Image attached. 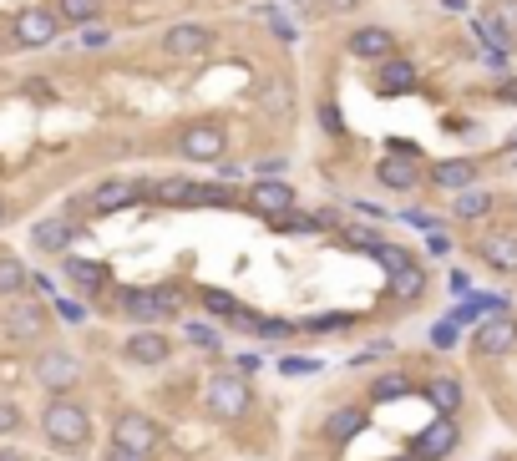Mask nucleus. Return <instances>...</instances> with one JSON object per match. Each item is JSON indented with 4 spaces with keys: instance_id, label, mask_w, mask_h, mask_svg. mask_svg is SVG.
Listing matches in <instances>:
<instances>
[{
    "instance_id": "nucleus-8",
    "label": "nucleus",
    "mask_w": 517,
    "mask_h": 461,
    "mask_svg": "<svg viewBox=\"0 0 517 461\" xmlns=\"http://www.w3.org/2000/svg\"><path fill=\"white\" fill-rule=\"evenodd\" d=\"M46 325H51L46 304H41V299H31V294L6 299V310H0V330H6L11 340H41V335H46Z\"/></svg>"
},
{
    "instance_id": "nucleus-57",
    "label": "nucleus",
    "mask_w": 517,
    "mask_h": 461,
    "mask_svg": "<svg viewBox=\"0 0 517 461\" xmlns=\"http://www.w3.org/2000/svg\"><path fill=\"white\" fill-rule=\"evenodd\" d=\"M507 152H517V132H512V142H507Z\"/></svg>"
},
{
    "instance_id": "nucleus-24",
    "label": "nucleus",
    "mask_w": 517,
    "mask_h": 461,
    "mask_svg": "<svg viewBox=\"0 0 517 461\" xmlns=\"http://www.w3.org/2000/svg\"><path fill=\"white\" fill-rule=\"evenodd\" d=\"M472 36H477L487 51H512V46H517L512 26H507L497 11H482V16H472Z\"/></svg>"
},
{
    "instance_id": "nucleus-56",
    "label": "nucleus",
    "mask_w": 517,
    "mask_h": 461,
    "mask_svg": "<svg viewBox=\"0 0 517 461\" xmlns=\"http://www.w3.org/2000/svg\"><path fill=\"white\" fill-rule=\"evenodd\" d=\"M391 461H421V456H411V451H401V456H391Z\"/></svg>"
},
{
    "instance_id": "nucleus-19",
    "label": "nucleus",
    "mask_w": 517,
    "mask_h": 461,
    "mask_svg": "<svg viewBox=\"0 0 517 461\" xmlns=\"http://www.w3.org/2000/svg\"><path fill=\"white\" fill-rule=\"evenodd\" d=\"M477 264H487L492 274H517V234H482L472 244Z\"/></svg>"
},
{
    "instance_id": "nucleus-21",
    "label": "nucleus",
    "mask_w": 517,
    "mask_h": 461,
    "mask_svg": "<svg viewBox=\"0 0 517 461\" xmlns=\"http://www.w3.org/2000/svg\"><path fill=\"white\" fill-rule=\"evenodd\" d=\"M61 274L77 284L82 294H102V289L112 284V269H107V264H97V259H77V254L61 259Z\"/></svg>"
},
{
    "instance_id": "nucleus-52",
    "label": "nucleus",
    "mask_w": 517,
    "mask_h": 461,
    "mask_svg": "<svg viewBox=\"0 0 517 461\" xmlns=\"http://www.w3.org/2000/svg\"><path fill=\"white\" fill-rule=\"evenodd\" d=\"M355 6H360V0H335V6H330V11H355Z\"/></svg>"
},
{
    "instance_id": "nucleus-46",
    "label": "nucleus",
    "mask_w": 517,
    "mask_h": 461,
    "mask_svg": "<svg viewBox=\"0 0 517 461\" xmlns=\"http://www.w3.org/2000/svg\"><path fill=\"white\" fill-rule=\"evenodd\" d=\"M492 97L497 102H517V76H502V82L492 87Z\"/></svg>"
},
{
    "instance_id": "nucleus-5",
    "label": "nucleus",
    "mask_w": 517,
    "mask_h": 461,
    "mask_svg": "<svg viewBox=\"0 0 517 461\" xmlns=\"http://www.w3.org/2000/svg\"><path fill=\"white\" fill-rule=\"evenodd\" d=\"M229 152V127L218 117H193L178 127V158L188 163H224Z\"/></svg>"
},
{
    "instance_id": "nucleus-7",
    "label": "nucleus",
    "mask_w": 517,
    "mask_h": 461,
    "mask_svg": "<svg viewBox=\"0 0 517 461\" xmlns=\"http://www.w3.org/2000/svg\"><path fill=\"white\" fill-rule=\"evenodd\" d=\"M112 446H122L132 456H153L163 446V431H158V421L147 416V411H122L112 421Z\"/></svg>"
},
{
    "instance_id": "nucleus-27",
    "label": "nucleus",
    "mask_w": 517,
    "mask_h": 461,
    "mask_svg": "<svg viewBox=\"0 0 517 461\" xmlns=\"http://www.w3.org/2000/svg\"><path fill=\"white\" fill-rule=\"evenodd\" d=\"M426 284H431V279H426V269L411 259V264H401V269L391 274V299H401V304H416V299L426 294Z\"/></svg>"
},
{
    "instance_id": "nucleus-36",
    "label": "nucleus",
    "mask_w": 517,
    "mask_h": 461,
    "mask_svg": "<svg viewBox=\"0 0 517 461\" xmlns=\"http://www.w3.org/2000/svg\"><path fill=\"white\" fill-rule=\"evenodd\" d=\"M365 254H371V259H381V264H386L391 274H396L401 264H411V249H401V244H386V239H381V244H371Z\"/></svg>"
},
{
    "instance_id": "nucleus-34",
    "label": "nucleus",
    "mask_w": 517,
    "mask_h": 461,
    "mask_svg": "<svg viewBox=\"0 0 517 461\" xmlns=\"http://www.w3.org/2000/svg\"><path fill=\"white\" fill-rule=\"evenodd\" d=\"M401 396H411V380L401 370H386L371 380V401H401Z\"/></svg>"
},
{
    "instance_id": "nucleus-3",
    "label": "nucleus",
    "mask_w": 517,
    "mask_h": 461,
    "mask_svg": "<svg viewBox=\"0 0 517 461\" xmlns=\"http://www.w3.org/2000/svg\"><path fill=\"white\" fill-rule=\"evenodd\" d=\"M203 406L213 421H244L254 411V386H249V375L234 365V370H213L208 375V386H203Z\"/></svg>"
},
{
    "instance_id": "nucleus-30",
    "label": "nucleus",
    "mask_w": 517,
    "mask_h": 461,
    "mask_svg": "<svg viewBox=\"0 0 517 461\" xmlns=\"http://www.w3.org/2000/svg\"><path fill=\"white\" fill-rule=\"evenodd\" d=\"M239 325H244L249 335H259V340H289V335H300V325H294V320H279V315H254V310H249Z\"/></svg>"
},
{
    "instance_id": "nucleus-49",
    "label": "nucleus",
    "mask_w": 517,
    "mask_h": 461,
    "mask_svg": "<svg viewBox=\"0 0 517 461\" xmlns=\"http://www.w3.org/2000/svg\"><path fill=\"white\" fill-rule=\"evenodd\" d=\"M107 461H153V456H132V451H122V446H112V451H107Z\"/></svg>"
},
{
    "instance_id": "nucleus-35",
    "label": "nucleus",
    "mask_w": 517,
    "mask_h": 461,
    "mask_svg": "<svg viewBox=\"0 0 517 461\" xmlns=\"http://www.w3.org/2000/svg\"><path fill=\"white\" fill-rule=\"evenodd\" d=\"M300 330L305 335H340V330H355V315H310Z\"/></svg>"
},
{
    "instance_id": "nucleus-26",
    "label": "nucleus",
    "mask_w": 517,
    "mask_h": 461,
    "mask_svg": "<svg viewBox=\"0 0 517 461\" xmlns=\"http://www.w3.org/2000/svg\"><path fill=\"white\" fill-rule=\"evenodd\" d=\"M426 401L436 416H457L462 411V380L457 375H436L431 386H426Z\"/></svg>"
},
{
    "instance_id": "nucleus-37",
    "label": "nucleus",
    "mask_w": 517,
    "mask_h": 461,
    "mask_svg": "<svg viewBox=\"0 0 517 461\" xmlns=\"http://www.w3.org/2000/svg\"><path fill=\"white\" fill-rule=\"evenodd\" d=\"M340 239H345L350 249H360V254L371 249V244H381V234H376L371 223H350V228H340Z\"/></svg>"
},
{
    "instance_id": "nucleus-31",
    "label": "nucleus",
    "mask_w": 517,
    "mask_h": 461,
    "mask_svg": "<svg viewBox=\"0 0 517 461\" xmlns=\"http://www.w3.org/2000/svg\"><path fill=\"white\" fill-rule=\"evenodd\" d=\"M239 203V188L229 183H193V208H234Z\"/></svg>"
},
{
    "instance_id": "nucleus-25",
    "label": "nucleus",
    "mask_w": 517,
    "mask_h": 461,
    "mask_svg": "<svg viewBox=\"0 0 517 461\" xmlns=\"http://www.w3.org/2000/svg\"><path fill=\"white\" fill-rule=\"evenodd\" d=\"M360 431H365V411H355V406L330 411V416H325V426H320V436H325L330 446H345V441H355Z\"/></svg>"
},
{
    "instance_id": "nucleus-39",
    "label": "nucleus",
    "mask_w": 517,
    "mask_h": 461,
    "mask_svg": "<svg viewBox=\"0 0 517 461\" xmlns=\"http://www.w3.org/2000/svg\"><path fill=\"white\" fill-rule=\"evenodd\" d=\"M274 370H279V375H315V370H320V360H310V355H279V360H274Z\"/></svg>"
},
{
    "instance_id": "nucleus-16",
    "label": "nucleus",
    "mask_w": 517,
    "mask_h": 461,
    "mask_svg": "<svg viewBox=\"0 0 517 461\" xmlns=\"http://www.w3.org/2000/svg\"><path fill=\"white\" fill-rule=\"evenodd\" d=\"M345 51L355 61H386V56H396V31L391 26H355L345 36Z\"/></svg>"
},
{
    "instance_id": "nucleus-51",
    "label": "nucleus",
    "mask_w": 517,
    "mask_h": 461,
    "mask_svg": "<svg viewBox=\"0 0 517 461\" xmlns=\"http://www.w3.org/2000/svg\"><path fill=\"white\" fill-rule=\"evenodd\" d=\"M441 11H447V16H467V0H441Z\"/></svg>"
},
{
    "instance_id": "nucleus-12",
    "label": "nucleus",
    "mask_w": 517,
    "mask_h": 461,
    "mask_svg": "<svg viewBox=\"0 0 517 461\" xmlns=\"http://www.w3.org/2000/svg\"><path fill=\"white\" fill-rule=\"evenodd\" d=\"M457 446H462V426H457V416H436L426 431H416L411 456H421V461H447Z\"/></svg>"
},
{
    "instance_id": "nucleus-32",
    "label": "nucleus",
    "mask_w": 517,
    "mask_h": 461,
    "mask_svg": "<svg viewBox=\"0 0 517 461\" xmlns=\"http://www.w3.org/2000/svg\"><path fill=\"white\" fill-rule=\"evenodd\" d=\"M198 294H203V304H208L213 315H224V320H234V325L249 315V304H244V299H234V294H224V289H198Z\"/></svg>"
},
{
    "instance_id": "nucleus-47",
    "label": "nucleus",
    "mask_w": 517,
    "mask_h": 461,
    "mask_svg": "<svg viewBox=\"0 0 517 461\" xmlns=\"http://www.w3.org/2000/svg\"><path fill=\"white\" fill-rule=\"evenodd\" d=\"M254 173H259V178H279V173H284V158H259Z\"/></svg>"
},
{
    "instance_id": "nucleus-48",
    "label": "nucleus",
    "mask_w": 517,
    "mask_h": 461,
    "mask_svg": "<svg viewBox=\"0 0 517 461\" xmlns=\"http://www.w3.org/2000/svg\"><path fill=\"white\" fill-rule=\"evenodd\" d=\"M274 11H289V16H305L310 11V0H269Z\"/></svg>"
},
{
    "instance_id": "nucleus-54",
    "label": "nucleus",
    "mask_w": 517,
    "mask_h": 461,
    "mask_svg": "<svg viewBox=\"0 0 517 461\" xmlns=\"http://www.w3.org/2000/svg\"><path fill=\"white\" fill-rule=\"evenodd\" d=\"M6 218H11V203H6V198H0V228H6Z\"/></svg>"
},
{
    "instance_id": "nucleus-9",
    "label": "nucleus",
    "mask_w": 517,
    "mask_h": 461,
    "mask_svg": "<svg viewBox=\"0 0 517 461\" xmlns=\"http://www.w3.org/2000/svg\"><path fill=\"white\" fill-rule=\"evenodd\" d=\"M31 370H36V380H41V386H46L51 396H71V386L82 380V360L71 355V350H61V345L41 350Z\"/></svg>"
},
{
    "instance_id": "nucleus-44",
    "label": "nucleus",
    "mask_w": 517,
    "mask_h": 461,
    "mask_svg": "<svg viewBox=\"0 0 517 461\" xmlns=\"http://www.w3.org/2000/svg\"><path fill=\"white\" fill-rule=\"evenodd\" d=\"M320 122H325V132H330V137H340V132H345V122H340V107H335V102H320Z\"/></svg>"
},
{
    "instance_id": "nucleus-43",
    "label": "nucleus",
    "mask_w": 517,
    "mask_h": 461,
    "mask_svg": "<svg viewBox=\"0 0 517 461\" xmlns=\"http://www.w3.org/2000/svg\"><path fill=\"white\" fill-rule=\"evenodd\" d=\"M457 330H462L457 320H441V325H431V345H436V350H452V345H457Z\"/></svg>"
},
{
    "instance_id": "nucleus-55",
    "label": "nucleus",
    "mask_w": 517,
    "mask_h": 461,
    "mask_svg": "<svg viewBox=\"0 0 517 461\" xmlns=\"http://www.w3.org/2000/svg\"><path fill=\"white\" fill-rule=\"evenodd\" d=\"M0 461H26L21 451H0Z\"/></svg>"
},
{
    "instance_id": "nucleus-4",
    "label": "nucleus",
    "mask_w": 517,
    "mask_h": 461,
    "mask_svg": "<svg viewBox=\"0 0 517 461\" xmlns=\"http://www.w3.org/2000/svg\"><path fill=\"white\" fill-rule=\"evenodd\" d=\"M61 16H56V6H46V0H31V6H21L16 16H11V46L16 51H51L56 41H61Z\"/></svg>"
},
{
    "instance_id": "nucleus-53",
    "label": "nucleus",
    "mask_w": 517,
    "mask_h": 461,
    "mask_svg": "<svg viewBox=\"0 0 517 461\" xmlns=\"http://www.w3.org/2000/svg\"><path fill=\"white\" fill-rule=\"evenodd\" d=\"M6 51H16V46H11V31H0V56H6Z\"/></svg>"
},
{
    "instance_id": "nucleus-15",
    "label": "nucleus",
    "mask_w": 517,
    "mask_h": 461,
    "mask_svg": "<svg viewBox=\"0 0 517 461\" xmlns=\"http://www.w3.org/2000/svg\"><path fill=\"white\" fill-rule=\"evenodd\" d=\"M416 87H421V71H416L411 56L396 51V56L381 61V71H376V92H381V97H411Z\"/></svg>"
},
{
    "instance_id": "nucleus-18",
    "label": "nucleus",
    "mask_w": 517,
    "mask_h": 461,
    "mask_svg": "<svg viewBox=\"0 0 517 461\" xmlns=\"http://www.w3.org/2000/svg\"><path fill=\"white\" fill-rule=\"evenodd\" d=\"M71 239H77V218H41V223H31V249H41V254H56V259H66V249H71Z\"/></svg>"
},
{
    "instance_id": "nucleus-13",
    "label": "nucleus",
    "mask_w": 517,
    "mask_h": 461,
    "mask_svg": "<svg viewBox=\"0 0 517 461\" xmlns=\"http://www.w3.org/2000/svg\"><path fill=\"white\" fill-rule=\"evenodd\" d=\"M244 203L259 213V218H289L294 213V188L284 183V178H259V183H249V193H244Z\"/></svg>"
},
{
    "instance_id": "nucleus-50",
    "label": "nucleus",
    "mask_w": 517,
    "mask_h": 461,
    "mask_svg": "<svg viewBox=\"0 0 517 461\" xmlns=\"http://www.w3.org/2000/svg\"><path fill=\"white\" fill-rule=\"evenodd\" d=\"M355 213H365V218H386V208H376V203H365V198L355 203Z\"/></svg>"
},
{
    "instance_id": "nucleus-17",
    "label": "nucleus",
    "mask_w": 517,
    "mask_h": 461,
    "mask_svg": "<svg viewBox=\"0 0 517 461\" xmlns=\"http://www.w3.org/2000/svg\"><path fill=\"white\" fill-rule=\"evenodd\" d=\"M421 163L411 158V152H386V158L376 163V183L381 188H391V193H411V188H421Z\"/></svg>"
},
{
    "instance_id": "nucleus-40",
    "label": "nucleus",
    "mask_w": 517,
    "mask_h": 461,
    "mask_svg": "<svg viewBox=\"0 0 517 461\" xmlns=\"http://www.w3.org/2000/svg\"><path fill=\"white\" fill-rule=\"evenodd\" d=\"M77 46H82V51H107V46H112V31H107V26H82V31H77Z\"/></svg>"
},
{
    "instance_id": "nucleus-10",
    "label": "nucleus",
    "mask_w": 517,
    "mask_h": 461,
    "mask_svg": "<svg viewBox=\"0 0 517 461\" xmlns=\"http://www.w3.org/2000/svg\"><path fill=\"white\" fill-rule=\"evenodd\" d=\"M147 198V183H137V178H107V183H97L92 193H87V213H122V208H137Z\"/></svg>"
},
{
    "instance_id": "nucleus-14",
    "label": "nucleus",
    "mask_w": 517,
    "mask_h": 461,
    "mask_svg": "<svg viewBox=\"0 0 517 461\" xmlns=\"http://www.w3.org/2000/svg\"><path fill=\"white\" fill-rule=\"evenodd\" d=\"M122 355H127L132 365H142V370H153V365H168V355H173V340H168L158 325H137V330L127 335Z\"/></svg>"
},
{
    "instance_id": "nucleus-20",
    "label": "nucleus",
    "mask_w": 517,
    "mask_h": 461,
    "mask_svg": "<svg viewBox=\"0 0 517 461\" xmlns=\"http://www.w3.org/2000/svg\"><path fill=\"white\" fill-rule=\"evenodd\" d=\"M477 178H482V163H477V158H441V163L431 168V183L447 188V193L477 188Z\"/></svg>"
},
{
    "instance_id": "nucleus-11",
    "label": "nucleus",
    "mask_w": 517,
    "mask_h": 461,
    "mask_svg": "<svg viewBox=\"0 0 517 461\" xmlns=\"http://www.w3.org/2000/svg\"><path fill=\"white\" fill-rule=\"evenodd\" d=\"M472 350L482 355V360H497V355H512L517 350V320L502 310V315H487V320H477V330H472Z\"/></svg>"
},
{
    "instance_id": "nucleus-2",
    "label": "nucleus",
    "mask_w": 517,
    "mask_h": 461,
    "mask_svg": "<svg viewBox=\"0 0 517 461\" xmlns=\"http://www.w3.org/2000/svg\"><path fill=\"white\" fill-rule=\"evenodd\" d=\"M41 431L61 451H82L92 441V411L82 401H71V396H51L46 411H41Z\"/></svg>"
},
{
    "instance_id": "nucleus-29",
    "label": "nucleus",
    "mask_w": 517,
    "mask_h": 461,
    "mask_svg": "<svg viewBox=\"0 0 517 461\" xmlns=\"http://www.w3.org/2000/svg\"><path fill=\"white\" fill-rule=\"evenodd\" d=\"M497 208V198L487 193V188H462L457 198H452V218H462V223H472V218H487Z\"/></svg>"
},
{
    "instance_id": "nucleus-38",
    "label": "nucleus",
    "mask_w": 517,
    "mask_h": 461,
    "mask_svg": "<svg viewBox=\"0 0 517 461\" xmlns=\"http://www.w3.org/2000/svg\"><path fill=\"white\" fill-rule=\"evenodd\" d=\"M188 345H198V350H218V345H224V335H218L208 320H188Z\"/></svg>"
},
{
    "instance_id": "nucleus-1",
    "label": "nucleus",
    "mask_w": 517,
    "mask_h": 461,
    "mask_svg": "<svg viewBox=\"0 0 517 461\" xmlns=\"http://www.w3.org/2000/svg\"><path fill=\"white\" fill-rule=\"evenodd\" d=\"M117 310L132 325H163V320L183 315V289L178 284H132L117 294Z\"/></svg>"
},
{
    "instance_id": "nucleus-42",
    "label": "nucleus",
    "mask_w": 517,
    "mask_h": 461,
    "mask_svg": "<svg viewBox=\"0 0 517 461\" xmlns=\"http://www.w3.org/2000/svg\"><path fill=\"white\" fill-rule=\"evenodd\" d=\"M51 304H56V315H61L66 325H82V320H87V304H82V299H61V294H56Z\"/></svg>"
},
{
    "instance_id": "nucleus-45",
    "label": "nucleus",
    "mask_w": 517,
    "mask_h": 461,
    "mask_svg": "<svg viewBox=\"0 0 517 461\" xmlns=\"http://www.w3.org/2000/svg\"><path fill=\"white\" fill-rule=\"evenodd\" d=\"M426 249L441 259V254H452V239H447V228H431V234H426Z\"/></svg>"
},
{
    "instance_id": "nucleus-28",
    "label": "nucleus",
    "mask_w": 517,
    "mask_h": 461,
    "mask_svg": "<svg viewBox=\"0 0 517 461\" xmlns=\"http://www.w3.org/2000/svg\"><path fill=\"white\" fill-rule=\"evenodd\" d=\"M56 16L71 26V31H82V26H102V0H51Z\"/></svg>"
},
{
    "instance_id": "nucleus-58",
    "label": "nucleus",
    "mask_w": 517,
    "mask_h": 461,
    "mask_svg": "<svg viewBox=\"0 0 517 461\" xmlns=\"http://www.w3.org/2000/svg\"><path fill=\"white\" fill-rule=\"evenodd\" d=\"M492 461H507V456H492Z\"/></svg>"
},
{
    "instance_id": "nucleus-22",
    "label": "nucleus",
    "mask_w": 517,
    "mask_h": 461,
    "mask_svg": "<svg viewBox=\"0 0 517 461\" xmlns=\"http://www.w3.org/2000/svg\"><path fill=\"white\" fill-rule=\"evenodd\" d=\"M147 203H158V208H193V178L173 173V178L147 183Z\"/></svg>"
},
{
    "instance_id": "nucleus-6",
    "label": "nucleus",
    "mask_w": 517,
    "mask_h": 461,
    "mask_svg": "<svg viewBox=\"0 0 517 461\" xmlns=\"http://www.w3.org/2000/svg\"><path fill=\"white\" fill-rule=\"evenodd\" d=\"M158 46H163V56H173V61H203V56L218 46V31L203 26V21H178V26L163 31Z\"/></svg>"
},
{
    "instance_id": "nucleus-33",
    "label": "nucleus",
    "mask_w": 517,
    "mask_h": 461,
    "mask_svg": "<svg viewBox=\"0 0 517 461\" xmlns=\"http://www.w3.org/2000/svg\"><path fill=\"white\" fill-rule=\"evenodd\" d=\"M259 102H264V112L294 117V92H289V82H284V76H279V82H264V87H259Z\"/></svg>"
},
{
    "instance_id": "nucleus-41",
    "label": "nucleus",
    "mask_w": 517,
    "mask_h": 461,
    "mask_svg": "<svg viewBox=\"0 0 517 461\" xmlns=\"http://www.w3.org/2000/svg\"><path fill=\"white\" fill-rule=\"evenodd\" d=\"M21 426H26L21 406H16V401H0V436H16Z\"/></svg>"
},
{
    "instance_id": "nucleus-23",
    "label": "nucleus",
    "mask_w": 517,
    "mask_h": 461,
    "mask_svg": "<svg viewBox=\"0 0 517 461\" xmlns=\"http://www.w3.org/2000/svg\"><path fill=\"white\" fill-rule=\"evenodd\" d=\"M16 294H31V269H26V259H21V254L0 249V304L16 299Z\"/></svg>"
}]
</instances>
